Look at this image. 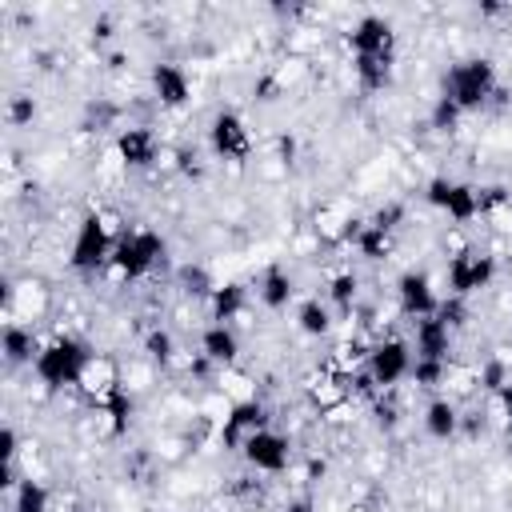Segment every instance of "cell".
Here are the masks:
<instances>
[{
  "mask_svg": "<svg viewBox=\"0 0 512 512\" xmlns=\"http://www.w3.org/2000/svg\"><path fill=\"white\" fill-rule=\"evenodd\" d=\"M92 360H96V352L88 340H80L72 332H56L48 344H40L32 372L44 388H80Z\"/></svg>",
  "mask_w": 512,
  "mask_h": 512,
  "instance_id": "obj_1",
  "label": "cell"
},
{
  "mask_svg": "<svg viewBox=\"0 0 512 512\" xmlns=\"http://www.w3.org/2000/svg\"><path fill=\"white\" fill-rule=\"evenodd\" d=\"M164 252H168V244H164L160 232H152V228H124L116 236V248H112V260H108L104 272L112 280H120V284H136V280H144L148 272L160 268Z\"/></svg>",
  "mask_w": 512,
  "mask_h": 512,
  "instance_id": "obj_2",
  "label": "cell"
},
{
  "mask_svg": "<svg viewBox=\"0 0 512 512\" xmlns=\"http://www.w3.org/2000/svg\"><path fill=\"white\" fill-rule=\"evenodd\" d=\"M444 100H452L460 112H476L488 104V96H496V64L488 56H468L456 60L444 72Z\"/></svg>",
  "mask_w": 512,
  "mask_h": 512,
  "instance_id": "obj_3",
  "label": "cell"
},
{
  "mask_svg": "<svg viewBox=\"0 0 512 512\" xmlns=\"http://www.w3.org/2000/svg\"><path fill=\"white\" fill-rule=\"evenodd\" d=\"M116 236H120V232H116L112 216H104V212H88V216L76 224V236H72V248H68V264H72V272H80V276H96V272H104L108 260H112Z\"/></svg>",
  "mask_w": 512,
  "mask_h": 512,
  "instance_id": "obj_4",
  "label": "cell"
},
{
  "mask_svg": "<svg viewBox=\"0 0 512 512\" xmlns=\"http://www.w3.org/2000/svg\"><path fill=\"white\" fill-rule=\"evenodd\" d=\"M412 344L404 340V336H384V340H376L372 344V352H368V360H364V372L372 376V384L380 388V392H392L400 380H408V372H412Z\"/></svg>",
  "mask_w": 512,
  "mask_h": 512,
  "instance_id": "obj_5",
  "label": "cell"
},
{
  "mask_svg": "<svg viewBox=\"0 0 512 512\" xmlns=\"http://www.w3.org/2000/svg\"><path fill=\"white\" fill-rule=\"evenodd\" d=\"M208 148H212L216 160H232V164L248 160L252 156V132H248L244 116L232 112V108L212 112V120H208Z\"/></svg>",
  "mask_w": 512,
  "mask_h": 512,
  "instance_id": "obj_6",
  "label": "cell"
},
{
  "mask_svg": "<svg viewBox=\"0 0 512 512\" xmlns=\"http://www.w3.org/2000/svg\"><path fill=\"white\" fill-rule=\"evenodd\" d=\"M496 280V256L480 252V248H464L456 256H448V296H472L480 288H488Z\"/></svg>",
  "mask_w": 512,
  "mask_h": 512,
  "instance_id": "obj_7",
  "label": "cell"
},
{
  "mask_svg": "<svg viewBox=\"0 0 512 512\" xmlns=\"http://www.w3.org/2000/svg\"><path fill=\"white\" fill-rule=\"evenodd\" d=\"M268 420H272V412H268L264 400H256V396L232 400V404H228V416H224V424H220V444L232 448V452H240L248 436H256V432L268 428Z\"/></svg>",
  "mask_w": 512,
  "mask_h": 512,
  "instance_id": "obj_8",
  "label": "cell"
},
{
  "mask_svg": "<svg viewBox=\"0 0 512 512\" xmlns=\"http://www.w3.org/2000/svg\"><path fill=\"white\" fill-rule=\"evenodd\" d=\"M240 456H244V464H248L252 472L280 476V472H288V464H292V440H288L284 432H276V428H264V432H256V436L244 440Z\"/></svg>",
  "mask_w": 512,
  "mask_h": 512,
  "instance_id": "obj_9",
  "label": "cell"
},
{
  "mask_svg": "<svg viewBox=\"0 0 512 512\" xmlns=\"http://www.w3.org/2000/svg\"><path fill=\"white\" fill-rule=\"evenodd\" d=\"M396 308H400V316H408V320L436 316L440 296H436V288H432L428 272L408 268V272H400V276H396Z\"/></svg>",
  "mask_w": 512,
  "mask_h": 512,
  "instance_id": "obj_10",
  "label": "cell"
},
{
  "mask_svg": "<svg viewBox=\"0 0 512 512\" xmlns=\"http://www.w3.org/2000/svg\"><path fill=\"white\" fill-rule=\"evenodd\" d=\"M348 48H352V60L356 56H392L396 52V32L384 16L368 12L348 28Z\"/></svg>",
  "mask_w": 512,
  "mask_h": 512,
  "instance_id": "obj_11",
  "label": "cell"
},
{
  "mask_svg": "<svg viewBox=\"0 0 512 512\" xmlns=\"http://www.w3.org/2000/svg\"><path fill=\"white\" fill-rule=\"evenodd\" d=\"M148 84H152V100L160 108H184L192 100V76L172 60H156L148 72Z\"/></svg>",
  "mask_w": 512,
  "mask_h": 512,
  "instance_id": "obj_12",
  "label": "cell"
},
{
  "mask_svg": "<svg viewBox=\"0 0 512 512\" xmlns=\"http://www.w3.org/2000/svg\"><path fill=\"white\" fill-rule=\"evenodd\" d=\"M116 156L124 168H152L156 156H160V144H156V132L148 124H128L116 132Z\"/></svg>",
  "mask_w": 512,
  "mask_h": 512,
  "instance_id": "obj_13",
  "label": "cell"
},
{
  "mask_svg": "<svg viewBox=\"0 0 512 512\" xmlns=\"http://www.w3.org/2000/svg\"><path fill=\"white\" fill-rule=\"evenodd\" d=\"M412 356L420 360H448L452 356V328L440 316H424L412 320Z\"/></svg>",
  "mask_w": 512,
  "mask_h": 512,
  "instance_id": "obj_14",
  "label": "cell"
},
{
  "mask_svg": "<svg viewBox=\"0 0 512 512\" xmlns=\"http://www.w3.org/2000/svg\"><path fill=\"white\" fill-rule=\"evenodd\" d=\"M292 296H296V280H292L288 268L272 264V268L260 272V280H256V300H260L268 312H284V308L292 304Z\"/></svg>",
  "mask_w": 512,
  "mask_h": 512,
  "instance_id": "obj_15",
  "label": "cell"
},
{
  "mask_svg": "<svg viewBox=\"0 0 512 512\" xmlns=\"http://www.w3.org/2000/svg\"><path fill=\"white\" fill-rule=\"evenodd\" d=\"M200 352L216 364V368H232L240 360V336L232 324H208L200 332Z\"/></svg>",
  "mask_w": 512,
  "mask_h": 512,
  "instance_id": "obj_16",
  "label": "cell"
},
{
  "mask_svg": "<svg viewBox=\"0 0 512 512\" xmlns=\"http://www.w3.org/2000/svg\"><path fill=\"white\" fill-rule=\"evenodd\" d=\"M36 352H40V340H36L32 324H24V320H8V324H4V360H8L12 368H20V364H36Z\"/></svg>",
  "mask_w": 512,
  "mask_h": 512,
  "instance_id": "obj_17",
  "label": "cell"
},
{
  "mask_svg": "<svg viewBox=\"0 0 512 512\" xmlns=\"http://www.w3.org/2000/svg\"><path fill=\"white\" fill-rule=\"evenodd\" d=\"M452 224H472L476 216H480V188L476 184H468V180H452V188H448V200H444V208H440Z\"/></svg>",
  "mask_w": 512,
  "mask_h": 512,
  "instance_id": "obj_18",
  "label": "cell"
},
{
  "mask_svg": "<svg viewBox=\"0 0 512 512\" xmlns=\"http://www.w3.org/2000/svg\"><path fill=\"white\" fill-rule=\"evenodd\" d=\"M244 308H248V292H244V284H236V280L216 284V288H212V296H208L212 324H232Z\"/></svg>",
  "mask_w": 512,
  "mask_h": 512,
  "instance_id": "obj_19",
  "label": "cell"
},
{
  "mask_svg": "<svg viewBox=\"0 0 512 512\" xmlns=\"http://www.w3.org/2000/svg\"><path fill=\"white\" fill-rule=\"evenodd\" d=\"M424 432L432 440H452L460 432V408H456V400H448V396L428 400V408H424Z\"/></svg>",
  "mask_w": 512,
  "mask_h": 512,
  "instance_id": "obj_20",
  "label": "cell"
},
{
  "mask_svg": "<svg viewBox=\"0 0 512 512\" xmlns=\"http://www.w3.org/2000/svg\"><path fill=\"white\" fill-rule=\"evenodd\" d=\"M328 304L340 312V316H352L356 304H360V276L352 268H340L328 276Z\"/></svg>",
  "mask_w": 512,
  "mask_h": 512,
  "instance_id": "obj_21",
  "label": "cell"
},
{
  "mask_svg": "<svg viewBox=\"0 0 512 512\" xmlns=\"http://www.w3.org/2000/svg\"><path fill=\"white\" fill-rule=\"evenodd\" d=\"M352 72H356V84L364 92H380L392 84V56H356Z\"/></svg>",
  "mask_w": 512,
  "mask_h": 512,
  "instance_id": "obj_22",
  "label": "cell"
},
{
  "mask_svg": "<svg viewBox=\"0 0 512 512\" xmlns=\"http://www.w3.org/2000/svg\"><path fill=\"white\" fill-rule=\"evenodd\" d=\"M352 248H356L364 260H388V256L396 252V232H384V228H376V224L364 220V228H360V236H356Z\"/></svg>",
  "mask_w": 512,
  "mask_h": 512,
  "instance_id": "obj_23",
  "label": "cell"
},
{
  "mask_svg": "<svg viewBox=\"0 0 512 512\" xmlns=\"http://www.w3.org/2000/svg\"><path fill=\"white\" fill-rule=\"evenodd\" d=\"M296 328L304 332V336H328L332 332V304H324V300H304L300 308H296Z\"/></svg>",
  "mask_w": 512,
  "mask_h": 512,
  "instance_id": "obj_24",
  "label": "cell"
},
{
  "mask_svg": "<svg viewBox=\"0 0 512 512\" xmlns=\"http://www.w3.org/2000/svg\"><path fill=\"white\" fill-rule=\"evenodd\" d=\"M52 492L40 484V480H20L16 492H12V512H52Z\"/></svg>",
  "mask_w": 512,
  "mask_h": 512,
  "instance_id": "obj_25",
  "label": "cell"
},
{
  "mask_svg": "<svg viewBox=\"0 0 512 512\" xmlns=\"http://www.w3.org/2000/svg\"><path fill=\"white\" fill-rule=\"evenodd\" d=\"M144 356L152 360V364H160V368H168L172 360H176V336L168 332V328H148L144 332Z\"/></svg>",
  "mask_w": 512,
  "mask_h": 512,
  "instance_id": "obj_26",
  "label": "cell"
},
{
  "mask_svg": "<svg viewBox=\"0 0 512 512\" xmlns=\"http://www.w3.org/2000/svg\"><path fill=\"white\" fill-rule=\"evenodd\" d=\"M448 360H412V372H408V380L416 384V388H440V384H448Z\"/></svg>",
  "mask_w": 512,
  "mask_h": 512,
  "instance_id": "obj_27",
  "label": "cell"
},
{
  "mask_svg": "<svg viewBox=\"0 0 512 512\" xmlns=\"http://www.w3.org/2000/svg\"><path fill=\"white\" fill-rule=\"evenodd\" d=\"M476 384H480L488 396H496L500 388H508V384H512V364H508V360H500V356L484 360V364H480V372H476Z\"/></svg>",
  "mask_w": 512,
  "mask_h": 512,
  "instance_id": "obj_28",
  "label": "cell"
},
{
  "mask_svg": "<svg viewBox=\"0 0 512 512\" xmlns=\"http://www.w3.org/2000/svg\"><path fill=\"white\" fill-rule=\"evenodd\" d=\"M176 280H180V288L188 292V296H196V300H208L212 296V276L204 272V264H180V272H176Z\"/></svg>",
  "mask_w": 512,
  "mask_h": 512,
  "instance_id": "obj_29",
  "label": "cell"
},
{
  "mask_svg": "<svg viewBox=\"0 0 512 512\" xmlns=\"http://www.w3.org/2000/svg\"><path fill=\"white\" fill-rule=\"evenodd\" d=\"M512 208V192L504 188V184H488V188H480V216H500V212H508Z\"/></svg>",
  "mask_w": 512,
  "mask_h": 512,
  "instance_id": "obj_30",
  "label": "cell"
},
{
  "mask_svg": "<svg viewBox=\"0 0 512 512\" xmlns=\"http://www.w3.org/2000/svg\"><path fill=\"white\" fill-rule=\"evenodd\" d=\"M8 124L12 128H24V124H32V116H36V100L32 96H24V92H16V96H8Z\"/></svg>",
  "mask_w": 512,
  "mask_h": 512,
  "instance_id": "obj_31",
  "label": "cell"
},
{
  "mask_svg": "<svg viewBox=\"0 0 512 512\" xmlns=\"http://www.w3.org/2000/svg\"><path fill=\"white\" fill-rule=\"evenodd\" d=\"M436 316L456 332V328H464V324H468V304H464L460 296H444V300H440V308H436Z\"/></svg>",
  "mask_w": 512,
  "mask_h": 512,
  "instance_id": "obj_32",
  "label": "cell"
},
{
  "mask_svg": "<svg viewBox=\"0 0 512 512\" xmlns=\"http://www.w3.org/2000/svg\"><path fill=\"white\" fill-rule=\"evenodd\" d=\"M460 116H464V112H460L452 100H444V96L432 104V128H436V132H452V128L460 124Z\"/></svg>",
  "mask_w": 512,
  "mask_h": 512,
  "instance_id": "obj_33",
  "label": "cell"
},
{
  "mask_svg": "<svg viewBox=\"0 0 512 512\" xmlns=\"http://www.w3.org/2000/svg\"><path fill=\"white\" fill-rule=\"evenodd\" d=\"M372 416H376V424H380L384 432H392V428L400 424V408L392 404V396H388V392H380V396L372 400Z\"/></svg>",
  "mask_w": 512,
  "mask_h": 512,
  "instance_id": "obj_34",
  "label": "cell"
},
{
  "mask_svg": "<svg viewBox=\"0 0 512 512\" xmlns=\"http://www.w3.org/2000/svg\"><path fill=\"white\" fill-rule=\"evenodd\" d=\"M404 216H408V212H404V204H396V200H392V204H380V208H376V216H372L368 224H376V228H384V232H396V228L404 224Z\"/></svg>",
  "mask_w": 512,
  "mask_h": 512,
  "instance_id": "obj_35",
  "label": "cell"
},
{
  "mask_svg": "<svg viewBox=\"0 0 512 512\" xmlns=\"http://www.w3.org/2000/svg\"><path fill=\"white\" fill-rule=\"evenodd\" d=\"M176 172L188 176V180H200V176H204V160H200V152H196V148H180V152H176Z\"/></svg>",
  "mask_w": 512,
  "mask_h": 512,
  "instance_id": "obj_36",
  "label": "cell"
},
{
  "mask_svg": "<svg viewBox=\"0 0 512 512\" xmlns=\"http://www.w3.org/2000/svg\"><path fill=\"white\" fill-rule=\"evenodd\" d=\"M252 96L268 104V100H276V96H284V80H280V76H260V80L252 84Z\"/></svg>",
  "mask_w": 512,
  "mask_h": 512,
  "instance_id": "obj_37",
  "label": "cell"
},
{
  "mask_svg": "<svg viewBox=\"0 0 512 512\" xmlns=\"http://www.w3.org/2000/svg\"><path fill=\"white\" fill-rule=\"evenodd\" d=\"M16 444H20V440H16V428L8 424V428L0 432V456H4V464H16V452H20Z\"/></svg>",
  "mask_w": 512,
  "mask_h": 512,
  "instance_id": "obj_38",
  "label": "cell"
},
{
  "mask_svg": "<svg viewBox=\"0 0 512 512\" xmlns=\"http://www.w3.org/2000/svg\"><path fill=\"white\" fill-rule=\"evenodd\" d=\"M276 148H280V160H284V164H292V156H296V140H292V136H280V140H276Z\"/></svg>",
  "mask_w": 512,
  "mask_h": 512,
  "instance_id": "obj_39",
  "label": "cell"
},
{
  "mask_svg": "<svg viewBox=\"0 0 512 512\" xmlns=\"http://www.w3.org/2000/svg\"><path fill=\"white\" fill-rule=\"evenodd\" d=\"M324 468H328V464H324V460H316V456H312V460H308V472H304V480H308V484H316V480H320V476H324Z\"/></svg>",
  "mask_w": 512,
  "mask_h": 512,
  "instance_id": "obj_40",
  "label": "cell"
},
{
  "mask_svg": "<svg viewBox=\"0 0 512 512\" xmlns=\"http://www.w3.org/2000/svg\"><path fill=\"white\" fill-rule=\"evenodd\" d=\"M108 36H112V20L104 16V20H96V24H92V40H108Z\"/></svg>",
  "mask_w": 512,
  "mask_h": 512,
  "instance_id": "obj_41",
  "label": "cell"
},
{
  "mask_svg": "<svg viewBox=\"0 0 512 512\" xmlns=\"http://www.w3.org/2000/svg\"><path fill=\"white\" fill-rule=\"evenodd\" d=\"M284 512H312V500L308 496H296V500L284 504Z\"/></svg>",
  "mask_w": 512,
  "mask_h": 512,
  "instance_id": "obj_42",
  "label": "cell"
},
{
  "mask_svg": "<svg viewBox=\"0 0 512 512\" xmlns=\"http://www.w3.org/2000/svg\"><path fill=\"white\" fill-rule=\"evenodd\" d=\"M508 8L504 4H480V16H504Z\"/></svg>",
  "mask_w": 512,
  "mask_h": 512,
  "instance_id": "obj_43",
  "label": "cell"
}]
</instances>
